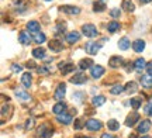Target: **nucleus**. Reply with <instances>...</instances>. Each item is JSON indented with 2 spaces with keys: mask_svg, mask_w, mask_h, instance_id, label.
<instances>
[{
  "mask_svg": "<svg viewBox=\"0 0 152 138\" xmlns=\"http://www.w3.org/2000/svg\"><path fill=\"white\" fill-rule=\"evenodd\" d=\"M137 89H138V86H137V83L134 82V80H131V82H128L127 85H125L124 90L127 92V93H135Z\"/></svg>",
  "mask_w": 152,
  "mask_h": 138,
  "instance_id": "c756f323",
  "label": "nucleus"
},
{
  "mask_svg": "<svg viewBox=\"0 0 152 138\" xmlns=\"http://www.w3.org/2000/svg\"><path fill=\"white\" fill-rule=\"evenodd\" d=\"M110 16L113 17V18H118L121 16V10L120 9H111L110 10Z\"/></svg>",
  "mask_w": 152,
  "mask_h": 138,
  "instance_id": "4c0bfd02",
  "label": "nucleus"
},
{
  "mask_svg": "<svg viewBox=\"0 0 152 138\" xmlns=\"http://www.w3.org/2000/svg\"><path fill=\"white\" fill-rule=\"evenodd\" d=\"M61 11L68 14V16H75V14H79V13H80V9H79L77 6H62V7H61Z\"/></svg>",
  "mask_w": 152,
  "mask_h": 138,
  "instance_id": "6e6552de",
  "label": "nucleus"
},
{
  "mask_svg": "<svg viewBox=\"0 0 152 138\" xmlns=\"http://www.w3.org/2000/svg\"><path fill=\"white\" fill-rule=\"evenodd\" d=\"M14 93H16L17 99L23 100V101H27V100H30V94H28L26 90H23V89H16V90H14Z\"/></svg>",
  "mask_w": 152,
  "mask_h": 138,
  "instance_id": "b1692460",
  "label": "nucleus"
},
{
  "mask_svg": "<svg viewBox=\"0 0 152 138\" xmlns=\"http://www.w3.org/2000/svg\"><path fill=\"white\" fill-rule=\"evenodd\" d=\"M130 138H137V134H131Z\"/></svg>",
  "mask_w": 152,
  "mask_h": 138,
  "instance_id": "09e8293b",
  "label": "nucleus"
},
{
  "mask_svg": "<svg viewBox=\"0 0 152 138\" xmlns=\"http://www.w3.org/2000/svg\"><path fill=\"white\" fill-rule=\"evenodd\" d=\"M123 64H124V59H123L121 56H118V55H114V56H111V58L109 59V66L113 68V69L120 68Z\"/></svg>",
  "mask_w": 152,
  "mask_h": 138,
  "instance_id": "9b49d317",
  "label": "nucleus"
},
{
  "mask_svg": "<svg viewBox=\"0 0 152 138\" xmlns=\"http://www.w3.org/2000/svg\"><path fill=\"white\" fill-rule=\"evenodd\" d=\"M39 23L38 21H30L27 24V31L30 34H34V35H35V34H38L39 33Z\"/></svg>",
  "mask_w": 152,
  "mask_h": 138,
  "instance_id": "a211bd4d",
  "label": "nucleus"
},
{
  "mask_svg": "<svg viewBox=\"0 0 152 138\" xmlns=\"http://www.w3.org/2000/svg\"><path fill=\"white\" fill-rule=\"evenodd\" d=\"M151 127H152V123H151V120H142L141 123H140V126H138V133L140 134H147L149 130H151Z\"/></svg>",
  "mask_w": 152,
  "mask_h": 138,
  "instance_id": "f8f14e48",
  "label": "nucleus"
},
{
  "mask_svg": "<svg viewBox=\"0 0 152 138\" xmlns=\"http://www.w3.org/2000/svg\"><path fill=\"white\" fill-rule=\"evenodd\" d=\"M132 50L135 51V52H142V51L145 50V41L144 39H135L134 42H132Z\"/></svg>",
  "mask_w": 152,
  "mask_h": 138,
  "instance_id": "aec40b11",
  "label": "nucleus"
},
{
  "mask_svg": "<svg viewBox=\"0 0 152 138\" xmlns=\"http://www.w3.org/2000/svg\"><path fill=\"white\" fill-rule=\"evenodd\" d=\"M69 80H71V83H75V85H83L87 82V76L85 73H75Z\"/></svg>",
  "mask_w": 152,
  "mask_h": 138,
  "instance_id": "ddd939ff",
  "label": "nucleus"
},
{
  "mask_svg": "<svg viewBox=\"0 0 152 138\" xmlns=\"http://www.w3.org/2000/svg\"><path fill=\"white\" fill-rule=\"evenodd\" d=\"M120 28H121V26H120L118 21H111V23H109V24H107V31H109V33H111V34L117 33Z\"/></svg>",
  "mask_w": 152,
  "mask_h": 138,
  "instance_id": "c85d7f7f",
  "label": "nucleus"
},
{
  "mask_svg": "<svg viewBox=\"0 0 152 138\" xmlns=\"http://www.w3.org/2000/svg\"><path fill=\"white\" fill-rule=\"evenodd\" d=\"M140 1H141V3H144V4H147V3H151L152 0H140Z\"/></svg>",
  "mask_w": 152,
  "mask_h": 138,
  "instance_id": "49530a36",
  "label": "nucleus"
},
{
  "mask_svg": "<svg viewBox=\"0 0 152 138\" xmlns=\"http://www.w3.org/2000/svg\"><path fill=\"white\" fill-rule=\"evenodd\" d=\"M13 1H14V4H18V3H20L21 0H13Z\"/></svg>",
  "mask_w": 152,
  "mask_h": 138,
  "instance_id": "de8ad7c7",
  "label": "nucleus"
},
{
  "mask_svg": "<svg viewBox=\"0 0 152 138\" xmlns=\"http://www.w3.org/2000/svg\"><path fill=\"white\" fill-rule=\"evenodd\" d=\"M130 47H131V42H130V39L127 38V37H123V38L118 41V48L121 51H127Z\"/></svg>",
  "mask_w": 152,
  "mask_h": 138,
  "instance_id": "393cba45",
  "label": "nucleus"
},
{
  "mask_svg": "<svg viewBox=\"0 0 152 138\" xmlns=\"http://www.w3.org/2000/svg\"><path fill=\"white\" fill-rule=\"evenodd\" d=\"M83 126H86V123L83 121L82 118H76L75 126H73V127H75V130H82V127H83Z\"/></svg>",
  "mask_w": 152,
  "mask_h": 138,
  "instance_id": "c9c22d12",
  "label": "nucleus"
},
{
  "mask_svg": "<svg viewBox=\"0 0 152 138\" xmlns=\"http://www.w3.org/2000/svg\"><path fill=\"white\" fill-rule=\"evenodd\" d=\"M104 103H106V97L104 96H94L92 99V104L94 106V107H100V106H103Z\"/></svg>",
  "mask_w": 152,
  "mask_h": 138,
  "instance_id": "cd10ccee",
  "label": "nucleus"
},
{
  "mask_svg": "<svg viewBox=\"0 0 152 138\" xmlns=\"http://www.w3.org/2000/svg\"><path fill=\"white\" fill-rule=\"evenodd\" d=\"M82 33H83V35L87 37V38H94V37L99 35V30L96 28V26H93V24H85V26L82 27Z\"/></svg>",
  "mask_w": 152,
  "mask_h": 138,
  "instance_id": "f257e3e1",
  "label": "nucleus"
},
{
  "mask_svg": "<svg viewBox=\"0 0 152 138\" xmlns=\"http://www.w3.org/2000/svg\"><path fill=\"white\" fill-rule=\"evenodd\" d=\"M31 82H33L31 73H30V72H26V73H23V76H21V85H23V86H24L26 89L31 88Z\"/></svg>",
  "mask_w": 152,
  "mask_h": 138,
  "instance_id": "f3484780",
  "label": "nucleus"
},
{
  "mask_svg": "<svg viewBox=\"0 0 152 138\" xmlns=\"http://www.w3.org/2000/svg\"><path fill=\"white\" fill-rule=\"evenodd\" d=\"M100 48H102V44L94 42V41H89V42H86V45H85V50H86V52H87V54H90V55H96Z\"/></svg>",
  "mask_w": 152,
  "mask_h": 138,
  "instance_id": "7ed1b4c3",
  "label": "nucleus"
},
{
  "mask_svg": "<svg viewBox=\"0 0 152 138\" xmlns=\"http://www.w3.org/2000/svg\"><path fill=\"white\" fill-rule=\"evenodd\" d=\"M33 56L37 59H44L45 58V50L44 48H35V50H33Z\"/></svg>",
  "mask_w": 152,
  "mask_h": 138,
  "instance_id": "7c9ffc66",
  "label": "nucleus"
},
{
  "mask_svg": "<svg viewBox=\"0 0 152 138\" xmlns=\"http://www.w3.org/2000/svg\"><path fill=\"white\" fill-rule=\"evenodd\" d=\"M66 107H68V106H66L64 101H58V103L52 107V113L56 114V116H59L62 113H66Z\"/></svg>",
  "mask_w": 152,
  "mask_h": 138,
  "instance_id": "2eb2a0df",
  "label": "nucleus"
},
{
  "mask_svg": "<svg viewBox=\"0 0 152 138\" xmlns=\"http://www.w3.org/2000/svg\"><path fill=\"white\" fill-rule=\"evenodd\" d=\"M26 130H31V128L34 127V118H28L27 121H26Z\"/></svg>",
  "mask_w": 152,
  "mask_h": 138,
  "instance_id": "79ce46f5",
  "label": "nucleus"
},
{
  "mask_svg": "<svg viewBox=\"0 0 152 138\" xmlns=\"http://www.w3.org/2000/svg\"><path fill=\"white\" fill-rule=\"evenodd\" d=\"M65 24H62V23H59L56 27H55V34H64L65 33Z\"/></svg>",
  "mask_w": 152,
  "mask_h": 138,
  "instance_id": "e433bc0d",
  "label": "nucleus"
},
{
  "mask_svg": "<svg viewBox=\"0 0 152 138\" xmlns=\"http://www.w3.org/2000/svg\"><path fill=\"white\" fill-rule=\"evenodd\" d=\"M52 134H54V128L51 127L49 124H47V123L38 128V135L41 138H51Z\"/></svg>",
  "mask_w": 152,
  "mask_h": 138,
  "instance_id": "f03ea898",
  "label": "nucleus"
},
{
  "mask_svg": "<svg viewBox=\"0 0 152 138\" xmlns=\"http://www.w3.org/2000/svg\"><path fill=\"white\" fill-rule=\"evenodd\" d=\"M130 104H131V107H132L134 110H138V109L141 107V99H138V97H134V99L130 100Z\"/></svg>",
  "mask_w": 152,
  "mask_h": 138,
  "instance_id": "72a5a7b5",
  "label": "nucleus"
},
{
  "mask_svg": "<svg viewBox=\"0 0 152 138\" xmlns=\"http://www.w3.org/2000/svg\"><path fill=\"white\" fill-rule=\"evenodd\" d=\"M72 120H73L72 116L71 114H68V113H62V114H59V116H56V121L61 123V124H65V126L71 124Z\"/></svg>",
  "mask_w": 152,
  "mask_h": 138,
  "instance_id": "dca6fc26",
  "label": "nucleus"
},
{
  "mask_svg": "<svg viewBox=\"0 0 152 138\" xmlns=\"http://www.w3.org/2000/svg\"><path fill=\"white\" fill-rule=\"evenodd\" d=\"M18 41H20L23 45H28L30 42H31L30 33H28V31H21V33H20V35H18Z\"/></svg>",
  "mask_w": 152,
  "mask_h": 138,
  "instance_id": "4be33fe9",
  "label": "nucleus"
},
{
  "mask_svg": "<svg viewBox=\"0 0 152 138\" xmlns=\"http://www.w3.org/2000/svg\"><path fill=\"white\" fill-rule=\"evenodd\" d=\"M100 138H114V135L113 134H109V133H104V134H102Z\"/></svg>",
  "mask_w": 152,
  "mask_h": 138,
  "instance_id": "a18cd8bd",
  "label": "nucleus"
},
{
  "mask_svg": "<svg viewBox=\"0 0 152 138\" xmlns=\"http://www.w3.org/2000/svg\"><path fill=\"white\" fill-rule=\"evenodd\" d=\"M34 41L37 42V44H42V42H45L47 41V35L44 33H38L34 35Z\"/></svg>",
  "mask_w": 152,
  "mask_h": 138,
  "instance_id": "473e14b6",
  "label": "nucleus"
},
{
  "mask_svg": "<svg viewBox=\"0 0 152 138\" xmlns=\"http://www.w3.org/2000/svg\"><path fill=\"white\" fill-rule=\"evenodd\" d=\"M66 42L68 44H75V42H77L79 39H80V33H77V31H71V33L66 34Z\"/></svg>",
  "mask_w": 152,
  "mask_h": 138,
  "instance_id": "4468645a",
  "label": "nucleus"
},
{
  "mask_svg": "<svg viewBox=\"0 0 152 138\" xmlns=\"http://www.w3.org/2000/svg\"><path fill=\"white\" fill-rule=\"evenodd\" d=\"M121 7H123V10L127 11V13H131V11L135 10V6H134V3H132L131 0H123V1H121Z\"/></svg>",
  "mask_w": 152,
  "mask_h": 138,
  "instance_id": "5701e85b",
  "label": "nucleus"
},
{
  "mask_svg": "<svg viewBox=\"0 0 152 138\" xmlns=\"http://www.w3.org/2000/svg\"><path fill=\"white\" fill-rule=\"evenodd\" d=\"M123 90H124V88H123L121 85H115V86H113V88L110 89V93L111 94H120Z\"/></svg>",
  "mask_w": 152,
  "mask_h": 138,
  "instance_id": "f704fd0d",
  "label": "nucleus"
},
{
  "mask_svg": "<svg viewBox=\"0 0 152 138\" xmlns=\"http://www.w3.org/2000/svg\"><path fill=\"white\" fill-rule=\"evenodd\" d=\"M92 66H93V61H92V59H89V58H86V59H82V61L79 62V68H80L82 71L92 69Z\"/></svg>",
  "mask_w": 152,
  "mask_h": 138,
  "instance_id": "a878e982",
  "label": "nucleus"
},
{
  "mask_svg": "<svg viewBox=\"0 0 152 138\" xmlns=\"http://www.w3.org/2000/svg\"><path fill=\"white\" fill-rule=\"evenodd\" d=\"M47 1H52V0H47Z\"/></svg>",
  "mask_w": 152,
  "mask_h": 138,
  "instance_id": "3c124183",
  "label": "nucleus"
},
{
  "mask_svg": "<svg viewBox=\"0 0 152 138\" xmlns=\"http://www.w3.org/2000/svg\"><path fill=\"white\" fill-rule=\"evenodd\" d=\"M147 72L149 73V75H152V61L147 64Z\"/></svg>",
  "mask_w": 152,
  "mask_h": 138,
  "instance_id": "c03bdc74",
  "label": "nucleus"
},
{
  "mask_svg": "<svg viewBox=\"0 0 152 138\" xmlns=\"http://www.w3.org/2000/svg\"><path fill=\"white\" fill-rule=\"evenodd\" d=\"M37 71L39 75H48L49 72H51L49 68H47V66H39V68H37Z\"/></svg>",
  "mask_w": 152,
  "mask_h": 138,
  "instance_id": "58836bf2",
  "label": "nucleus"
},
{
  "mask_svg": "<svg viewBox=\"0 0 152 138\" xmlns=\"http://www.w3.org/2000/svg\"><path fill=\"white\" fill-rule=\"evenodd\" d=\"M145 113H147V116L152 117V100L145 106Z\"/></svg>",
  "mask_w": 152,
  "mask_h": 138,
  "instance_id": "a19ab883",
  "label": "nucleus"
},
{
  "mask_svg": "<svg viewBox=\"0 0 152 138\" xmlns=\"http://www.w3.org/2000/svg\"><path fill=\"white\" fill-rule=\"evenodd\" d=\"M58 68L61 69L62 75H66V73H71V72L75 71V65L72 62H61L58 65Z\"/></svg>",
  "mask_w": 152,
  "mask_h": 138,
  "instance_id": "1a4fd4ad",
  "label": "nucleus"
},
{
  "mask_svg": "<svg viewBox=\"0 0 152 138\" xmlns=\"http://www.w3.org/2000/svg\"><path fill=\"white\" fill-rule=\"evenodd\" d=\"M134 68H135L137 72H142L144 69H147V61L144 58H138L135 62H134Z\"/></svg>",
  "mask_w": 152,
  "mask_h": 138,
  "instance_id": "412c9836",
  "label": "nucleus"
},
{
  "mask_svg": "<svg viewBox=\"0 0 152 138\" xmlns=\"http://www.w3.org/2000/svg\"><path fill=\"white\" fill-rule=\"evenodd\" d=\"M26 66H27L28 69H35V68H37V65H35V62H34V61H28L27 64H26Z\"/></svg>",
  "mask_w": 152,
  "mask_h": 138,
  "instance_id": "37998d69",
  "label": "nucleus"
},
{
  "mask_svg": "<svg viewBox=\"0 0 152 138\" xmlns=\"http://www.w3.org/2000/svg\"><path fill=\"white\" fill-rule=\"evenodd\" d=\"M65 93H66V85L65 83H59L54 93V99L58 100V101H62L64 97H65Z\"/></svg>",
  "mask_w": 152,
  "mask_h": 138,
  "instance_id": "20e7f679",
  "label": "nucleus"
},
{
  "mask_svg": "<svg viewBox=\"0 0 152 138\" xmlns=\"http://www.w3.org/2000/svg\"><path fill=\"white\" fill-rule=\"evenodd\" d=\"M107 128L110 131H118L120 130V123L115 120V118H110L107 121Z\"/></svg>",
  "mask_w": 152,
  "mask_h": 138,
  "instance_id": "bb28decb",
  "label": "nucleus"
},
{
  "mask_svg": "<svg viewBox=\"0 0 152 138\" xmlns=\"http://www.w3.org/2000/svg\"><path fill=\"white\" fill-rule=\"evenodd\" d=\"M104 73V68L102 65H93L92 69H90V76L93 79H99V77H102Z\"/></svg>",
  "mask_w": 152,
  "mask_h": 138,
  "instance_id": "9d476101",
  "label": "nucleus"
},
{
  "mask_svg": "<svg viewBox=\"0 0 152 138\" xmlns=\"http://www.w3.org/2000/svg\"><path fill=\"white\" fill-rule=\"evenodd\" d=\"M141 85H142V88L151 89L152 88V75H149V73L142 75L141 76Z\"/></svg>",
  "mask_w": 152,
  "mask_h": 138,
  "instance_id": "6ab92c4d",
  "label": "nucleus"
},
{
  "mask_svg": "<svg viewBox=\"0 0 152 138\" xmlns=\"http://www.w3.org/2000/svg\"><path fill=\"white\" fill-rule=\"evenodd\" d=\"M138 121H140V114H138L137 111H132V113H130V114L127 116V118H125V126H127V127H134Z\"/></svg>",
  "mask_w": 152,
  "mask_h": 138,
  "instance_id": "423d86ee",
  "label": "nucleus"
},
{
  "mask_svg": "<svg viewBox=\"0 0 152 138\" xmlns=\"http://www.w3.org/2000/svg\"><path fill=\"white\" fill-rule=\"evenodd\" d=\"M11 71L14 72V73H20V72L23 71V66L18 65V64H13V65H11Z\"/></svg>",
  "mask_w": 152,
  "mask_h": 138,
  "instance_id": "ea45409f",
  "label": "nucleus"
},
{
  "mask_svg": "<svg viewBox=\"0 0 152 138\" xmlns=\"http://www.w3.org/2000/svg\"><path fill=\"white\" fill-rule=\"evenodd\" d=\"M142 138H151V137H149V135H144V137H142Z\"/></svg>",
  "mask_w": 152,
  "mask_h": 138,
  "instance_id": "8fccbe9b",
  "label": "nucleus"
},
{
  "mask_svg": "<svg viewBox=\"0 0 152 138\" xmlns=\"http://www.w3.org/2000/svg\"><path fill=\"white\" fill-rule=\"evenodd\" d=\"M106 10V4H104L103 1H96L94 4H93V11L94 13H102V11Z\"/></svg>",
  "mask_w": 152,
  "mask_h": 138,
  "instance_id": "2f4dec72",
  "label": "nucleus"
},
{
  "mask_svg": "<svg viewBox=\"0 0 152 138\" xmlns=\"http://www.w3.org/2000/svg\"><path fill=\"white\" fill-rule=\"evenodd\" d=\"M48 47L49 50H52L54 52H61V51L65 50V45H64V42L61 39H51L48 42Z\"/></svg>",
  "mask_w": 152,
  "mask_h": 138,
  "instance_id": "39448f33",
  "label": "nucleus"
},
{
  "mask_svg": "<svg viewBox=\"0 0 152 138\" xmlns=\"http://www.w3.org/2000/svg\"><path fill=\"white\" fill-rule=\"evenodd\" d=\"M102 121H99L96 118H89L86 121V128L89 131H99L100 128H102Z\"/></svg>",
  "mask_w": 152,
  "mask_h": 138,
  "instance_id": "0eeeda50",
  "label": "nucleus"
}]
</instances>
